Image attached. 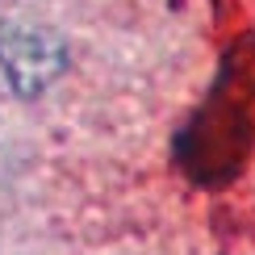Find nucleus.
Wrapping results in <instances>:
<instances>
[{
  "label": "nucleus",
  "mask_w": 255,
  "mask_h": 255,
  "mask_svg": "<svg viewBox=\"0 0 255 255\" xmlns=\"http://www.w3.org/2000/svg\"><path fill=\"white\" fill-rule=\"evenodd\" d=\"M0 67H4V80L13 84V92L38 97L63 71V46L59 38L42 34V29H25V25L4 29L0 34Z\"/></svg>",
  "instance_id": "1"
}]
</instances>
